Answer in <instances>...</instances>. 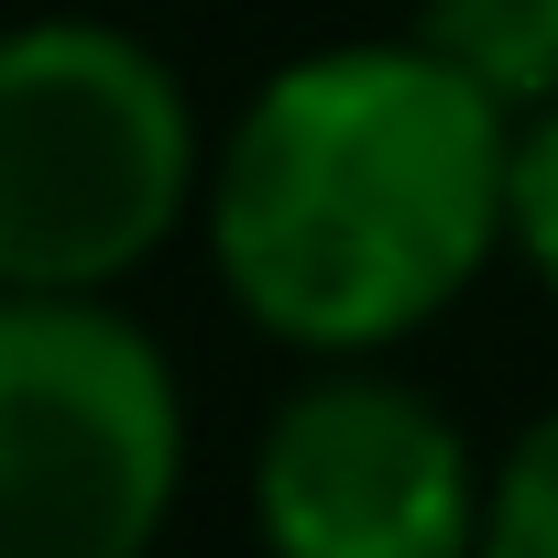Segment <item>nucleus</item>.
<instances>
[{
	"mask_svg": "<svg viewBox=\"0 0 558 558\" xmlns=\"http://www.w3.org/2000/svg\"><path fill=\"white\" fill-rule=\"evenodd\" d=\"M482 558H558V405L493 460V514H482Z\"/></svg>",
	"mask_w": 558,
	"mask_h": 558,
	"instance_id": "obj_6",
	"label": "nucleus"
},
{
	"mask_svg": "<svg viewBox=\"0 0 558 558\" xmlns=\"http://www.w3.org/2000/svg\"><path fill=\"white\" fill-rule=\"evenodd\" d=\"M416 45L504 121L558 110V0H416Z\"/></svg>",
	"mask_w": 558,
	"mask_h": 558,
	"instance_id": "obj_5",
	"label": "nucleus"
},
{
	"mask_svg": "<svg viewBox=\"0 0 558 558\" xmlns=\"http://www.w3.org/2000/svg\"><path fill=\"white\" fill-rule=\"evenodd\" d=\"M514 263L558 296V110L514 121Z\"/></svg>",
	"mask_w": 558,
	"mask_h": 558,
	"instance_id": "obj_7",
	"label": "nucleus"
},
{
	"mask_svg": "<svg viewBox=\"0 0 558 558\" xmlns=\"http://www.w3.org/2000/svg\"><path fill=\"white\" fill-rule=\"evenodd\" d=\"M514 252V121L416 34L263 77L208 165L230 307L307 362H373Z\"/></svg>",
	"mask_w": 558,
	"mask_h": 558,
	"instance_id": "obj_1",
	"label": "nucleus"
},
{
	"mask_svg": "<svg viewBox=\"0 0 558 558\" xmlns=\"http://www.w3.org/2000/svg\"><path fill=\"white\" fill-rule=\"evenodd\" d=\"M208 165L219 143L143 34L88 12L23 23L0 45V286L110 296L208 208Z\"/></svg>",
	"mask_w": 558,
	"mask_h": 558,
	"instance_id": "obj_2",
	"label": "nucleus"
},
{
	"mask_svg": "<svg viewBox=\"0 0 558 558\" xmlns=\"http://www.w3.org/2000/svg\"><path fill=\"white\" fill-rule=\"evenodd\" d=\"M186 384L110 296H0V558H154Z\"/></svg>",
	"mask_w": 558,
	"mask_h": 558,
	"instance_id": "obj_3",
	"label": "nucleus"
},
{
	"mask_svg": "<svg viewBox=\"0 0 558 558\" xmlns=\"http://www.w3.org/2000/svg\"><path fill=\"white\" fill-rule=\"evenodd\" d=\"M493 471L395 373L329 362L263 416L252 536L263 558H482Z\"/></svg>",
	"mask_w": 558,
	"mask_h": 558,
	"instance_id": "obj_4",
	"label": "nucleus"
}]
</instances>
